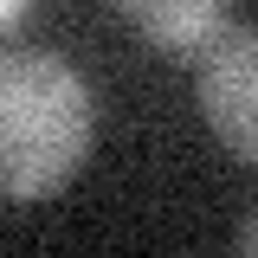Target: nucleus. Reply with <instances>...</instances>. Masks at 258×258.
Here are the masks:
<instances>
[{
  "instance_id": "nucleus-3",
  "label": "nucleus",
  "mask_w": 258,
  "mask_h": 258,
  "mask_svg": "<svg viewBox=\"0 0 258 258\" xmlns=\"http://www.w3.org/2000/svg\"><path fill=\"white\" fill-rule=\"evenodd\" d=\"M110 7L168 58H200L207 39L226 26V0H110Z\"/></svg>"
},
{
  "instance_id": "nucleus-1",
  "label": "nucleus",
  "mask_w": 258,
  "mask_h": 258,
  "mask_svg": "<svg viewBox=\"0 0 258 258\" xmlns=\"http://www.w3.org/2000/svg\"><path fill=\"white\" fill-rule=\"evenodd\" d=\"M97 103L58 52H0V194L52 200L91 161Z\"/></svg>"
},
{
  "instance_id": "nucleus-2",
  "label": "nucleus",
  "mask_w": 258,
  "mask_h": 258,
  "mask_svg": "<svg viewBox=\"0 0 258 258\" xmlns=\"http://www.w3.org/2000/svg\"><path fill=\"white\" fill-rule=\"evenodd\" d=\"M200 110L239 161L258 168V26H220L200 52Z\"/></svg>"
},
{
  "instance_id": "nucleus-4",
  "label": "nucleus",
  "mask_w": 258,
  "mask_h": 258,
  "mask_svg": "<svg viewBox=\"0 0 258 258\" xmlns=\"http://www.w3.org/2000/svg\"><path fill=\"white\" fill-rule=\"evenodd\" d=\"M26 7H32V0H0V32L20 26V20H26Z\"/></svg>"
},
{
  "instance_id": "nucleus-5",
  "label": "nucleus",
  "mask_w": 258,
  "mask_h": 258,
  "mask_svg": "<svg viewBox=\"0 0 258 258\" xmlns=\"http://www.w3.org/2000/svg\"><path fill=\"white\" fill-rule=\"evenodd\" d=\"M239 252L258 258V207H252V220H245V232H239Z\"/></svg>"
}]
</instances>
